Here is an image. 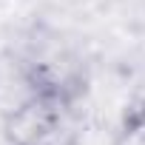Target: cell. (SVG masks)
Listing matches in <instances>:
<instances>
[{"mask_svg": "<svg viewBox=\"0 0 145 145\" xmlns=\"http://www.w3.org/2000/svg\"><path fill=\"white\" fill-rule=\"evenodd\" d=\"M6 145H80L83 120L74 103L29 94L3 117Z\"/></svg>", "mask_w": 145, "mask_h": 145, "instance_id": "cell-1", "label": "cell"}, {"mask_svg": "<svg viewBox=\"0 0 145 145\" xmlns=\"http://www.w3.org/2000/svg\"><path fill=\"white\" fill-rule=\"evenodd\" d=\"M111 145H145V100H137L125 108Z\"/></svg>", "mask_w": 145, "mask_h": 145, "instance_id": "cell-3", "label": "cell"}, {"mask_svg": "<svg viewBox=\"0 0 145 145\" xmlns=\"http://www.w3.org/2000/svg\"><path fill=\"white\" fill-rule=\"evenodd\" d=\"M23 83L29 94L80 105L88 91V71L77 51L63 43H37L23 57Z\"/></svg>", "mask_w": 145, "mask_h": 145, "instance_id": "cell-2", "label": "cell"}]
</instances>
